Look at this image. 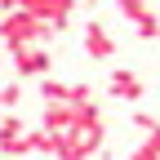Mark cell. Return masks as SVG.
<instances>
[{
	"label": "cell",
	"mask_w": 160,
	"mask_h": 160,
	"mask_svg": "<svg viewBox=\"0 0 160 160\" xmlns=\"http://www.w3.org/2000/svg\"><path fill=\"white\" fill-rule=\"evenodd\" d=\"M53 27L49 22H40V18H31L27 9H9V13H0V40H5V49H22V45H40V40H49Z\"/></svg>",
	"instance_id": "1"
},
{
	"label": "cell",
	"mask_w": 160,
	"mask_h": 160,
	"mask_svg": "<svg viewBox=\"0 0 160 160\" xmlns=\"http://www.w3.org/2000/svg\"><path fill=\"white\" fill-rule=\"evenodd\" d=\"M13 71L18 76H49L53 71V53L40 49V45H22V49H13Z\"/></svg>",
	"instance_id": "2"
},
{
	"label": "cell",
	"mask_w": 160,
	"mask_h": 160,
	"mask_svg": "<svg viewBox=\"0 0 160 160\" xmlns=\"http://www.w3.org/2000/svg\"><path fill=\"white\" fill-rule=\"evenodd\" d=\"M85 53L93 58V62H107V58L116 53V40H111V31L98 22V18H93V22H85Z\"/></svg>",
	"instance_id": "3"
},
{
	"label": "cell",
	"mask_w": 160,
	"mask_h": 160,
	"mask_svg": "<svg viewBox=\"0 0 160 160\" xmlns=\"http://www.w3.org/2000/svg\"><path fill=\"white\" fill-rule=\"evenodd\" d=\"M107 93L120 98V102H138V98H142V80H138V71L120 67V71H111V80H107Z\"/></svg>",
	"instance_id": "4"
},
{
	"label": "cell",
	"mask_w": 160,
	"mask_h": 160,
	"mask_svg": "<svg viewBox=\"0 0 160 160\" xmlns=\"http://www.w3.org/2000/svg\"><path fill=\"white\" fill-rule=\"evenodd\" d=\"M76 125V107L71 102H45V129L49 133H67Z\"/></svg>",
	"instance_id": "5"
},
{
	"label": "cell",
	"mask_w": 160,
	"mask_h": 160,
	"mask_svg": "<svg viewBox=\"0 0 160 160\" xmlns=\"http://www.w3.org/2000/svg\"><path fill=\"white\" fill-rule=\"evenodd\" d=\"M133 125H138V133H142V142H151V147L160 151V120L147 116V111H138V116H133Z\"/></svg>",
	"instance_id": "6"
},
{
	"label": "cell",
	"mask_w": 160,
	"mask_h": 160,
	"mask_svg": "<svg viewBox=\"0 0 160 160\" xmlns=\"http://www.w3.org/2000/svg\"><path fill=\"white\" fill-rule=\"evenodd\" d=\"M67 93H71V85H62L53 76H40V98L45 102H67Z\"/></svg>",
	"instance_id": "7"
},
{
	"label": "cell",
	"mask_w": 160,
	"mask_h": 160,
	"mask_svg": "<svg viewBox=\"0 0 160 160\" xmlns=\"http://www.w3.org/2000/svg\"><path fill=\"white\" fill-rule=\"evenodd\" d=\"M116 9H120V18H129V22H142L156 5L151 0H116Z\"/></svg>",
	"instance_id": "8"
},
{
	"label": "cell",
	"mask_w": 160,
	"mask_h": 160,
	"mask_svg": "<svg viewBox=\"0 0 160 160\" xmlns=\"http://www.w3.org/2000/svg\"><path fill=\"white\" fill-rule=\"evenodd\" d=\"M133 27H138V40H156V36H160V13L151 9L142 22H133Z\"/></svg>",
	"instance_id": "9"
},
{
	"label": "cell",
	"mask_w": 160,
	"mask_h": 160,
	"mask_svg": "<svg viewBox=\"0 0 160 160\" xmlns=\"http://www.w3.org/2000/svg\"><path fill=\"white\" fill-rule=\"evenodd\" d=\"M18 102H22V85L13 80V85H5V89H0V107H5V111H13Z\"/></svg>",
	"instance_id": "10"
},
{
	"label": "cell",
	"mask_w": 160,
	"mask_h": 160,
	"mask_svg": "<svg viewBox=\"0 0 160 160\" xmlns=\"http://www.w3.org/2000/svg\"><path fill=\"white\" fill-rule=\"evenodd\" d=\"M129 160H160V151H156L151 142H138V147L129 151Z\"/></svg>",
	"instance_id": "11"
},
{
	"label": "cell",
	"mask_w": 160,
	"mask_h": 160,
	"mask_svg": "<svg viewBox=\"0 0 160 160\" xmlns=\"http://www.w3.org/2000/svg\"><path fill=\"white\" fill-rule=\"evenodd\" d=\"M9 9H22V0H0V13H9Z\"/></svg>",
	"instance_id": "12"
},
{
	"label": "cell",
	"mask_w": 160,
	"mask_h": 160,
	"mask_svg": "<svg viewBox=\"0 0 160 160\" xmlns=\"http://www.w3.org/2000/svg\"><path fill=\"white\" fill-rule=\"evenodd\" d=\"M151 5H156V0H151Z\"/></svg>",
	"instance_id": "13"
}]
</instances>
